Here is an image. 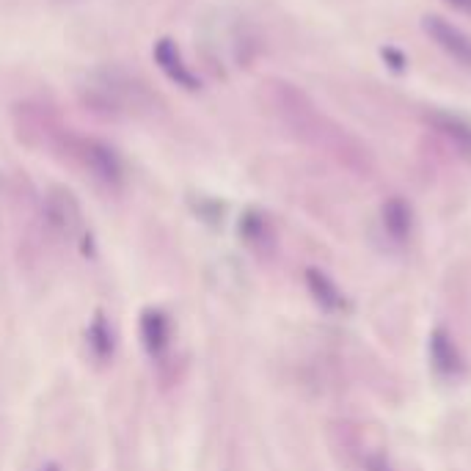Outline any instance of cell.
<instances>
[{
  "mask_svg": "<svg viewBox=\"0 0 471 471\" xmlns=\"http://www.w3.org/2000/svg\"><path fill=\"white\" fill-rule=\"evenodd\" d=\"M69 155L85 168L97 176L105 185H119L125 179V165L122 157L116 155L114 146H108L100 138H85V135H69L66 138Z\"/></svg>",
  "mask_w": 471,
  "mask_h": 471,
  "instance_id": "obj_1",
  "label": "cell"
},
{
  "mask_svg": "<svg viewBox=\"0 0 471 471\" xmlns=\"http://www.w3.org/2000/svg\"><path fill=\"white\" fill-rule=\"evenodd\" d=\"M422 28L449 58H455L463 66H471V36H466L460 28H455L441 17H425Z\"/></svg>",
  "mask_w": 471,
  "mask_h": 471,
  "instance_id": "obj_2",
  "label": "cell"
},
{
  "mask_svg": "<svg viewBox=\"0 0 471 471\" xmlns=\"http://www.w3.org/2000/svg\"><path fill=\"white\" fill-rule=\"evenodd\" d=\"M155 61H157V66L163 69V75H165L171 83H176V85H182V88H187V91H196V88L202 85L199 77H196V72L185 64V58H182L176 42L160 39V42L155 45Z\"/></svg>",
  "mask_w": 471,
  "mask_h": 471,
  "instance_id": "obj_3",
  "label": "cell"
},
{
  "mask_svg": "<svg viewBox=\"0 0 471 471\" xmlns=\"http://www.w3.org/2000/svg\"><path fill=\"white\" fill-rule=\"evenodd\" d=\"M433 130L466 160H471V125H466L460 116L455 114H444V111H433L430 116Z\"/></svg>",
  "mask_w": 471,
  "mask_h": 471,
  "instance_id": "obj_4",
  "label": "cell"
},
{
  "mask_svg": "<svg viewBox=\"0 0 471 471\" xmlns=\"http://www.w3.org/2000/svg\"><path fill=\"white\" fill-rule=\"evenodd\" d=\"M141 339L152 358H160L171 342V323L160 309H146L141 317Z\"/></svg>",
  "mask_w": 471,
  "mask_h": 471,
  "instance_id": "obj_5",
  "label": "cell"
},
{
  "mask_svg": "<svg viewBox=\"0 0 471 471\" xmlns=\"http://www.w3.org/2000/svg\"><path fill=\"white\" fill-rule=\"evenodd\" d=\"M47 215L53 221V226L64 235H75L80 229V207L77 202L72 199V194L66 191H55L47 202Z\"/></svg>",
  "mask_w": 471,
  "mask_h": 471,
  "instance_id": "obj_6",
  "label": "cell"
},
{
  "mask_svg": "<svg viewBox=\"0 0 471 471\" xmlns=\"http://www.w3.org/2000/svg\"><path fill=\"white\" fill-rule=\"evenodd\" d=\"M306 285H309V293L315 296V301L326 309V312H342L347 304H345V296L342 290L334 285V281L323 273V270H306Z\"/></svg>",
  "mask_w": 471,
  "mask_h": 471,
  "instance_id": "obj_7",
  "label": "cell"
},
{
  "mask_svg": "<svg viewBox=\"0 0 471 471\" xmlns=\"http://www.w3.org/2000/svg\"><path fill=\"white\" fill-rule=\"evenodd\" d=\"M430 358H433V366L441 372V375H457L460 372V356H457V347L455 342L449 339L446 331H433L430 336Z\"/></svg>",
  "mask_w": 471,
  "mask_h": 471,
  "instance_id": "obj_8",
  "label": "cell"
},
{
  "mask_svg": "<svg viewBox=\"0 0 471 471\" xmlns=\"http://www.w3.org/2000/svg\"><path fill=\"white\" fill-rule=\"evenodd\" d=\"M411 224H414L411 221V207L400 196H395L384 205V226L395 240H406L411 235Z\"/></svg>",
  "mask_w": 471,
  "mask_h": 471,
  "instance_id": "obj_9",
  "label": "cell"
},
{
  "mask_svg": "<svg viewBox=\"0 0 471 471\" xmlns=\"http://www.w3.org/2000/svg\"><path fill=\"white\" fill-rule=\"evenodd\" d=\"M366 471H392V468H389L386 457H381V455H369V457H366Z\"/></svg>",
  "mask_w": 471,
  "mask_h": 471,
  "instance_id": "obj_10",
  "label": "cell"
},
{
  "mask_svg": "<svg viewBox=\"0 0 471 471\" xmlns=\"http://www.w3.org/2000/svg\"><path fill=\"white\" fill-rule=\"evenodd\" d=\"M446 4L460 9V12H471V0H446Z\"/></svg>",
  "mask_w": 471,
  "mask_h": 471,
  "instance_id": "obj_11",
  "label": "cell"
},
{
  "mask_svg": "<svg viewBox=\"0 0 471 471\" xmlns=\"http://www.w3.org/2000/svg\"><path fill=\"white\" fill-rule=\"evenodd\" d=\"M42 471H61V468H58V466H55V463H50V466H45V468H42Z\"/></svg>",
  "mask_w": 471,
  "mask_h": 471,
  "instance_id": "obj_12",
  "label": "cell"
}]
</instances>
